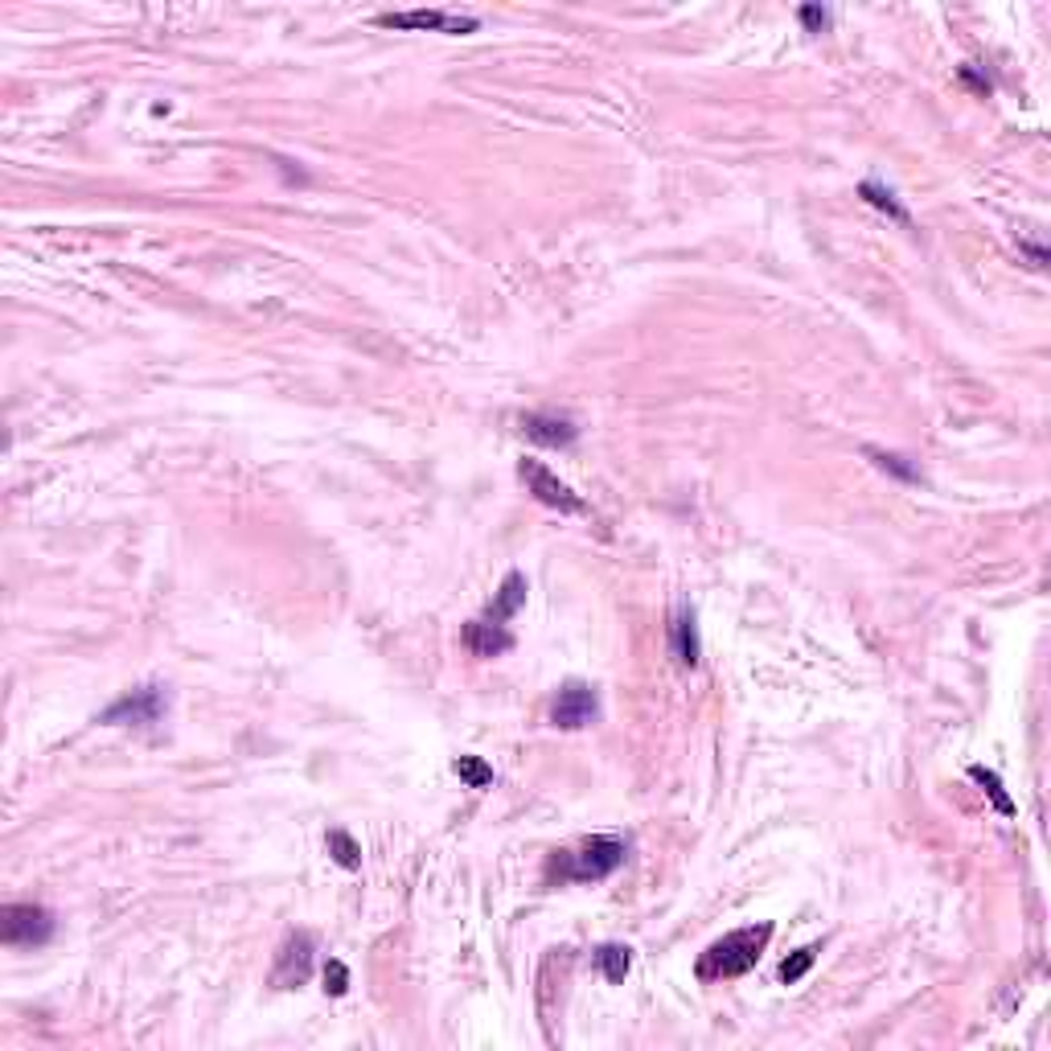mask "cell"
<instances>
[{
	"label": "cell",
	"instance_id": "1",
	"mask_svg": "<svg viewBox=\"0 0 1051 1051\" xmlns=\"http://www.w3.org/2000/svg\"><path fill=\"white\" fill-rule=\"evenodd\" d=\"M773 940V924H752V928H735L723 940H715L711 949L698 957V981H727L744 978L752 965L760 961L764 945Z\"/></svg>",
	"mask_w": 1051,
	"mask_h": 1051
},
{
	"label": "cell",
	"instance_id": "2",
	"mask_svg": "<svg viewBox=\"0 0 1051 1051\" xmlns=\"http://www.w3.org/2000/svg\"><path fill=\"white\" fill-rule=\"evenodd\" d=\"M624 854H629L624 838L596 834L579 850H563L559 859H555V866H559V879H571V883H600V879H608L624 863Z\"/></svg>",
	"mask_w": 1051,
	"mask_h": 1051
},
{
	"label": "cell",
	"instance_id": "3",
	"mask_svg": "<svg viewBox=\"0 0 1051 1051\" xmlns=\"http://www.w3.org/2000/svg\"><path fill=\"white\" fill-rule=\"evenodd\" d=\"M0 928H4V945L42 949L54 936V912L42 904H9L0 912Z\"/></svg>",
	"mask_w": 1051,
	"mask_h": 1051
},
{
	"label": "cell",
	"instance_id": "4",
	"mask_svg": "<svg viewBox=\"0 0 1051 1051\" xmlns=\"http://www.w3.org/2000/svg\"><path fill=\"white\" fill-rule=\"evenodd\" d=\"M518 476L526 481V490L534 493V502L550 505V509H559V514H588V502L579 497L567 481H559V476L550 473L547 464L538 461H522L518 464Z\"/></svg>",
	"mask_w": 1051,
	"mask_h": 1051
},
{
	"label": "cell",
	"instance_id": "5",
	"mask_svg": "<svg viewBox=\"0 0 1051 1051\" xmlns=\"http://www.w3.org/2000/svg\"><path fill=\"white\" fill-rule=\"evenodd\" d=\"M600 719V694L588 682H567L550 706V723L563 727V732H579V727H591Z\"/></svg>",
	"mask_w": 1051,
	"mask_h": 1051
},
{
	"label": "cell",
	"instance_id": "6",
	"mask_svg": "<svg viewBox=\"0 0 1051 1051\" xmlns=\"http://www.w3.org/2000/svg\"><path fill=\"white\" fill-rule=\"evenodd\" d=\"M165 706H169V694L160 691V686H140V691L124 694L119 703L107 706V711H103V723H136V727H153V723H160Z\"/></svg>",
	"mask_w": 1051,
	"mask_h": 1051
},
{
	"label": "cell",
	"instance_id": "7",
	"mask_svg": "<svg viewBox=\"0 0 1051 1051\" xmlns=\"http://www.w3.org/2000/svg\"><path fill=\"white\" fill-rule=\"evenodd\" d=\"M313 974V936L308 933H292L280 953H275V969H272V986L280 990H292V986H304Z\"/></svg>",
	"mask_w": 1051,
	"mask_h": 1051
},
{
	"label": "cell",
	"instance_id": "8",
	"mask_svg": "<svg viewBox=\"0 0 1051 1051\" xmlns=\"http://www.w3.org/2000/svg\"><path fill=\"white\" fill-rule=\"evenodd\" d=\"M378 25L387 30H435V33H473L481 21L476 17H452L440 9H411V13H382Z\"/></svg>",
	"mask_w": 1051,
	"mask_h": 1051
},
{
	"label": "cell",
	"instance_id": "9",
	"mask_svg": "<svg viewBox=\"0 0 1051 1051\" xmlns=\"http://www.w3.org/2000/svg\"><path fill=\"white\" fill-rule=\"evenodd\" d=\"M522 435H526L530 444H543V448H571L579 428H576V419H567V416L530 411V416H522Z\"/></svg>",
	"mask_w": 1051,
	"mask_h": 1051
},
{
	"label": "cell",
	"instance_id": "10",
	"mask_svg": "<svg viewBox=\"0 0 1051 1051\" xmlns=\"http://www.w3.org/2000/svg\"><path fill=\"white\" fill-rule=\"evenodd\" d=\"M464 645L473 649L476 658H502V653L514 649V637H509V629L497 624V620L476 617L464 624Z\"/></svg>",
	"mask_w": 1051,
	"mask_h": 1051
},
{
	"label": "cell",
	"instance_id": "11",
	"mask_svg": "<svg viewBox=\"0 0 1051 1051\" xmlns=\"http://www.w3.org/2000/svg\"><path fill=\"white\" fill-rule=\"evenodd\" d=\"M670 653L682 670H694L698 665V624H694V608H677L674 620H670Z\"/></svg>",
	"mask_w": 1051,
	"mask_h": 1051
},
{
	"label": "cell",
	"instance_id": "12",
	"mask_svg": "<svg viewBox=\"0 0 1051 1051\" xmlns=\"http://www.w3.org/2000/svg\"><path fill=\"white\" fill-rule=\"evenodd\" d=\"M522 600H526V576H522V571H509V576H505V584H502V591H497V600L490 605V612H485V617L497 620V624H505V620H509L522 608Z\"/></svg>",
	"mask_w": 1051,
	"mask_h": 1051
},
{
	"label": "cell",
	"instance_id": "13",
	"mask_svg": "<svg viewBox=\"0 0 1051 1051\" xmlns=\"http://www.w3.org/2000/svg\"><path fill=\"white\" fill-rule=\"evenodd\" d=\"M969 777L978 780L981 789H986V797L994 801V809L1002 813V818H1015V801L1007 797V789H1002V780H998V773H990V768H981V764H974L969 768Z\"/></svg>",
	"mask_w": 1051,
	"mask_h": 1051
},
{
	"label": "cell",
	"instance_id": "14",
	"mask_svg": "<svg viewBox=\"0 0 1051 1051\" xmlns=\"http://www.w3.org/2000/svg\"><path fill=\"white\" fill-rule=\"evenodd\" d=\"M596 965H600V974H605V978L617 986V981H624V974H629L633 957H629V949H624V945H600V949H596Z\"/></svg>",
	"mask_w": 1051,
	"mask_h": 1051
},
{
	"label": "cell",
	"instance_id": "15",
	"mask_svg": "<svg viewBox=\"0 0 1051 1051\" xmlns=\"http://www.w3.org/2000/svg\"><path fill=\"white\" fill-rule=\"evenodd\" d=\"M859 193H863V202H871L875 210H883V214H892L895 222H907V210L895 202L892 189H883L879 181H863V189H859Z\"/></svg>",
	"mask_w": 1051,
	"mask_h": 1051
},
{
	"label": "cell",
	"instance_id": "16",
	"mask_svg": "<svg viewBox=\"0 0 1051 1051\" xmlns=\"http://www.w3.org/2000/svg\"><path fill=\"white\" fill-rule=\"evenodd\" d=\"M329 854H333V863L346 866V871H358L361 866V847L346 834V830H333L329 834Z\"/></svg>",
	"mask_w": 1051,
	"mask_h": 1051
},
{
	"label": "cell",
	"instance_id": "17",
	"mask_svg": "<svg viewBox=\"0 0 1051 1051\" xmlns=\"http://www.w3.org/2000/svg\"><path fill=\"white\" fill-rule=\"evenodd\" d=\"M456 777L469 785V789H490L493 785V768L481 756H461L456 760Z\"/></svg>",
	"mask_w": 1051,
	"mask_h": 1051
},
{
	"label": "cell",
	"instance_id": "18",
	"mask_svg": "<svg viewBox=\"0 0 1051 1051\" xmlns=\"http://www.w3.org/2000/svg\"><path fill=\"white\" fill-rule=\"evenodd\" d=\"M818 953H821L818 945H806V949H797V953H792L789 961L780 965V981H789V986H792V981H801V978H806L809 969H813V961H818Z\"/></svg>",
	"mask_w": 1051,
	"mask_h": 1051
},
{
	"label": "cell",
	"instance_id": "19",
	"mask_svg": "<svg viewBox=\"0 0 1051 1051\" xmlns=\"http://www.w3.org/2000/svg\"><path fill=\"white\" fill-rule=\"evenodd\" d=\"M866 456L883 469V473H895L900 481H921V473L912 469V464H904V456H895V452H879V448H866Z\"/></svg>",
	"mask_w": 1051,
	"mask_h": 1051
},
{
	"label": "cell",
	"instance_id": "20",
	"mask_svg": "<svg viewBox=\"0 0 1051 1051\" xmlns=\"http://www.w3.org/2000/svg\"><path fill=\"white\" fill-rule=\"evenodd\" d=\"M346 990H349V969L341 961H329V965H325V994L341 998Z\"/></svg>",
	"mask_w": 1051,
	"mask_h": 1051
},
{
	"label": "cell",
	"instance_id": "21",
	"mask_svg": "<svg viewBox=\"0 0 1051 1051\" xmlns=\"http://www.w3.org/2000/svg\"><path fill=\"white\" fill-rule=\"evenodd\" d=\"M801 25H806L809 33H821L826 25H830V9H821V4H801Z\"/></svg>",
	"mask_w": 1051,
	"mask_h": 1051
}]
</instances>
